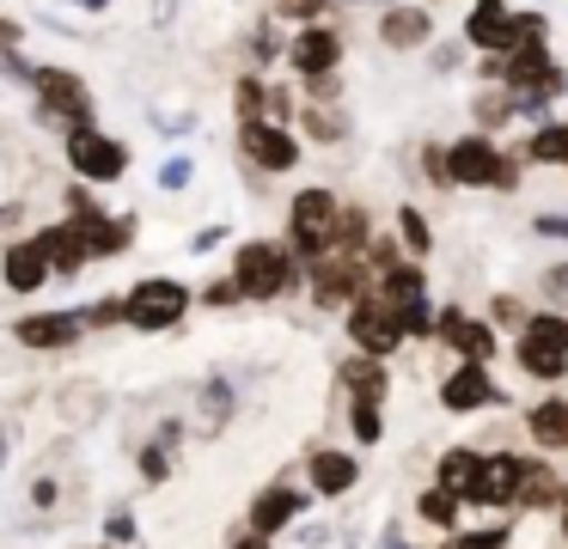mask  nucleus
Masks as SVG:
<instances>
[{
    "label": "nucleus",
    "mask_w": 568,
    "mask_h": 549,
    "mask_svg": "<svg viewBox=\"0 0 568 549\" xmlns=\"http://www.w3.org/2000/svg\"><path fill=\"white\" fill-rule=\"evenodd\" d=\"M0 275H7V287H13V293H38L43 281H55L50 275V256H43L38 238L7 244V251H0Z\"/></svg>",
    "instance_id": "4468645a"
},
{
    "label": "nucleus",
    "mask_w": 568,
    "mask_h": 549,
    "mask_svg": "<svg viewBox=\"0 0 568 549\" xmlns=\"http://www.w3.org/2000/svg\"><path fill=\"white\" fill-rule=\"evenodd\" d=\"M239 146H245V159L257 171H294L300 165V141L282 129V122H270V116L239 122Z\"/></svg>",
    "instance_id": "0eeeda50"
},
{
    "label": "nucleus",
    "mask_w": 568,
    "mask_h": 549,
    "mask_svg": "<svg viewBox=\"0 0 568 549\" xmlns=\"http://www.w3.org/2000/svg\"><path fill=\"white\" fill-rule=\"evenodd\" d=\"M80 324H87V312H31L13 324L19 348H68V342H80Z\"/></svg>",
    "instance_id": "f8f14e48"
},
{
    "label": "nucleus",
    "mask_w": 568,
    "mask_h": 549,
    "mask_svg": "<svg viewBox=\"0 0 568 549\" xmlns=\"http://www.w3.org/2000/svg\"><path fill=\"white\" fill-rule=\"evenodd\" d=\"M348 342H355L361 354H373V360H385V354L404 342V329L385 312V299H367V293H361V299L348 305Z\"/></svg>",
    "instance_id": "6e6552de"
},
{
    "label": "nucleus",
    "mask_w": 568,
    "mask_h": 549,
    "mask_svg": "<svg viewBox=\"0 0 568 549\" xmlns=\"http://www.w3.org/2000/svg\"><path fill=\"white\" fill-rule=\"evenodd\" d=\"M514 500H519V507H550V500H562V482H556L544 464H526V458H519V470H514Z\"/></svg>",
    "instance_id": "412c9836"
},
{
    "label": "nucleus",
    "mask_w": 568,
    "mask_h": 549,
    "mask_svg": "<svg viewBox=\"0 0 568 549\" xmlns=\"http://www.w3.org/2000/svg\"><path fill=\"white\" fill-rule=\"evenodd\" d=\"M31 238H38V244H43V256H50V275H74V268H87V263H92V251H87V238H80L74 220H55V226L31 232Z\"/></svg>",
    "instance_id": "2eb2a0df"
},
{
    "label": "nucleus",
    "mask_w": 568,
    "mask_h": 549,
    "mask_svg": "<svg viewBox=\"0 0 568 549\" xmlns=\"http://www.w3.org/2000/svg\"><path fill=\"white\" fill-rule=\"evenodd\" d=\"M477 482H483V458H477V451L458 446V451H446V458H440V488H453L458 500L477 495Z\"/></svg>",
    "instance_id": "393cba45"
},
{
    "label": "nucleus",
    "mask_w": 568,
    "mask_h": 549,
    "mask_svg": "<svg viewBox=\"0 0 568 549\" xmlns=\"http://www.w3.org/2000/svg\"><path fill=\"white\" fill-rule=\"evenodd\" d=\"M379 434H385V427H379V403H355V439H361V446H373Z\"/></svg>",
    "instance_id": "7c9ffc66"
},
{
    "label": "nucleus",
    "mask_w": 568,
    "mask_h": 549,
    "mask_svg": "<svg viewBox=\"0 0 568 549\" xmlns=\"http://www.w3.org/2000/svg\"><path fill=\"white\" fill-rule=\"evenodd\" d=\"M233 281H239V293H245V299H275V293L294 287V251H287V244H270V238L239 244Z\"/></svg>",
    "instance_id": "7ed1b4c3"
},
{
    "label": "nucleus",
    "mask_w": 568,
    "mask_h": 549,
    "mask_svg": "<svg viewBox=\"0 0 568 549\" xmlns=\"http://www.w3.org/2000/svg\"><path fill=\"white\" fill-rule=\"evenodd\" d=\"M465 37H470L477 49H514V37H507V7H501V0H483V7L470 12Z\"/></svg>",
    "instance_id": "4be33fe9"
},
{
    "label": "nucleus",
    "mask_w": 568,
    "mask_h": 549,
    "mask_svg": "<svg viewBox=\"0 0 568 549\" xmlns=\"http://www.w3.org/2000/svg\"><path fill=\"white\" fill-rule=\"evenodd\" d=\"M501 543H507V531H470V537H453L440 549H501Z\"/></svg>",
    "instance_id": "2f4dec72"
},
{
    "label": "nucleus",
    "mask_w": 568,
    "mask_h": 549,
    "mask_svg": "<svg viewBox=\"0 0 568 549\" xmlns=\"http://www.w3.org/2000/svg\"><path fill=\"white\" fill-rule=\"evenodd\" d=\"M184 312H190V293H184V281H172V275L135 281V287L123 293V324L129 329H172Z\"/></svg>",
    "instance_id": "20e7f679"
},
{
    "label": "nucleus",
    "mask_w": 568,
    "mask_h": 549,
    "mask_svg": "<svg viewBox=\"0 0 568 549\" xmlns=\"http://www.w3.org/2000/svg\"><path fill=\"white\" fill-rule=\"evenodd\" d=\"M233 549H270V537H263V531H245V537H239Z\"/></svg>",
    "instance_id": "e433bc0d"
},
{
    "label": "nucleus",
    "mask_w": 568,
    "mask_h": 549,
    "mask_svg": "<svg viewBox=\"0 0 568 549\" xmlns=\"http://www.w3.org/2000/svg\"><path fill=\"white\" fill-rule=\"evenodd\" d=\"M446 183H477V190H514V159L489 141V134H465L446 146Z\"/></svg>",
    "instance_id": "f03ea898"
},
{
    "label": "nucleus",
    "mask_w": 568,
    "mask_h": 549,
    "mask_svg": "<svg viewBox=\"0 0 568 549\" xmlns=\"http://www.w3.org/2000/svg\"><path fill=\"white\" fill-rule=\"evenodd\" d=\"M422 519L453 525L458 519V495H453V488H428V495H422Z\"/></svg>",
    "instance_id": "cd10ccee"
},
{
    "label": "nucleus",
    "mask_w": 568,
    "mask_h": 549,
    "mask_svg": "<svg viewBox=\"0 0 568 549\" xmlns=\"http://www.w3.org/2000/svg\"><path fill=\"white\" fill-rule=\"evenodd\" d=\"M404 244L409 251H428V220H422L416 207H404Z\"/></svg>",
    "instance_id": "473e14b6"
},
{
    "label": "nucleus",
    "mask_w": 568,
    "mask_h": 549,
    "mask_svg": "<svg viewBox=\"0 0 568 549\" xmlns=\"http://www.w3.org/2000/svg\"><path fill=\"white\" fill-rule=\"evenodd\" d=\"M68 165L80 171L87 183H116L129 171V153H123V141H111V134H99L92 122H80L74 134H68Z\"/></svg>",
    "instance_id": "39448f33"
},
{
    "label": "nucleus",
    "mask_w": 568,
    "mask_h": 549,
    "mask_svg": "<svg viewBox=\"0 0 568 549\" xmlns=\"http://www.w3.org/2000/svg\"><path fill=\"white\" fill-rule=\"evenodd\" d=\"M526 427H531V439H538L544 451H562V446H568V403H562V397L538 403V409L526 415Z\"/></svg>",
    "instance_id": "5701e85b"
},
{
    "label": "nucleus",
    "mask_w": 568,
    "mask_h": 549,
    "mask_svg": "<svg viewBox=\"0 0 568 549\" xmlns=\"http://www.w3.org/2000/svg\"><path fill=\"white\" fill-rule=\"evenodd\" d=\"M233 104H239V122H251V116H263V104H270V85H263V80H239V92H233Z\"/></svg>",
    "instance_id": "c85d7f7f"
},
{
    "label": "nucleus",
    "mask_w": 568,
    "mask_h": 549,
    "mask_svg": "<svg viewBox=\"0 0 568 549\" xmlns=\"http://www.w3.org/2000/svg\"><path fill=\"white\" fill-rule=\"evenodd\" d=\"M501 73H507V92H562V68H556L550 55H544V43H519V49H507V61H501Z\"/></svg>",
    "instance_id": "9d476101"
},
{
    "label": "nucleus",
    "mask_w": 568,
    "mask_h": 549,
    "mask_svg": "<svg viewBox=\"0 0 568 549\" xmlns=\"http://www.w3.org/2000/svg\"><path fill=\"white\" fill-rule=\"evenodd\" d=\"M361 281H367V268H361V256L348 251H331L312 263V299L331 312V305H355L361 299Z\"/></svg>",
    "instance_id": "1a4fd4ad"
},
{
    "label": "nucleus",
    "mask_w": 568,
    "mask_h": 549,
    "mask_svg": "<svg viewBox=\"0 0 568 549\" xmlns=\"http://www.w3.org/2000/svg\"><path fill=\"white\" fill-rule=\"evenodd\" d=\"M440 336L453 342L465 360H489V348H495V336L477 324V317H465V312H446V317H440Z\"/></svg>",
    "instance_id": "aec40b11"
},
{
    "label": "nucleus",
    "mask_w": 568,
    "mask_h": 549,
    "mask_svg": "<svg viewBox=\"0 0 568 549\" xmlns=\"http://www.w3.org/2000/svg\"><path fill=\"white\" fill-rule=\"evenodd\" d=\"M165 470H172V464H165V451H160V446L141 451V476H148V482H165Z\"/></svg>",
    "instance_id": "72a5a7b5"
},
{
    "label": "nucleus",
    "mask_w": 568,
    "mask_h": 549,
    "mask_svg": "<svg viewBox=\"0 0 568 549\" xmlns=\"http://www.w3.org/2000/svg\"><path fill=\"white\" fill-rule=\"evenodd\" d=\"M336 220H343V207H336L331 190H300L294 207H287V251H300L306 263L331 256L336 251Z\"/></svg>",
    "instance_id": "f257e3e1"
},
{
    "label": "nucleus",
    "mask_w": 568,
    "mask_h": 549,
    "mask_svg": "<svg viewBox=\"0 0 568 549\" xmlns=\"http://www.w3.org/2000/svg\"><path fill=\"white\" fill-rule=\"evenodd\" d=\"M440 403L446 409H483V403H495V385H489V373H483V360L458 366V373L440 385Z\"/></svg>",
    "instance_id": "f3484780"
},
{
    "label": "nucleus",
    "mask_w": 568,
    "mask_h": 549,
    "mask_svg": "<svg viewBox=\"0 0 568 549\" xmlns=\"http://www.w3.org/2000/svg\"><path fill=\"white\" fill-rule=\"evenodd\" d=\"M562 531H568V500H562Z\"/></svg>",
    "instance_id": "4c0bfd02"
},
{
    "label": "nucleus",
    "mask_w": 568,
    "mask_h": 549,
    "mask_svg": "<svg viewBox=\"0 0 568 549\" xmlns=\"http://www.w3.org/2000/svg\"><path fill=\"white\" fill-rule=\"evenodd\" d=\"M312 488H318V495H348V488H355V458H348V451H312Z\"/></svg>",
    "instance_id": "6ab92c4d"
},
{
    "label": "nucleus",
    "mask_w": 568,
    "mask_h": 549,
    "mask_svg": "<svg viewBox=\"0 0 568 549\" xmlns=\"http://www.w3.org/2000/svg\"><path fill=\"white\" fill-rule=\"evenodd\" d=\"M324 7H331V0H282V12H287V19H318Z\"/></svg>",
    "instance_id": "f704fd0d"
},
{
    "label": "nucleus",
    "mask_w": 568,
    "mask_h": 549,
    "mask_svg": "<svg viewBox=\"0 0 568 549\" xmlns=\"http://www.w3.org/2000/svg\"><path fill=\"white\" fill-rule=\"evenodd\" d=\"M74 226H80V238H87L92 256H123L129 244H135V220H111V214H92V207H80Z\"/></svg>",
    "instance_id": "dca6fc26"
},
{
    "label": "nucleus",
    "mask_w": 568,
    "mask_h": 549,
    "mask_svg": "<svg viewBox=\"0 0 568 549\" xmlns=\"http://www.w3.org/2000/svg\"><path fill=\"white\" fill-rule=\"evenodd\" d=\"M300 512V495L294 488H270V495H257V507H251V531H263V537H275L287 519Z\"/></svg>",
    "instance_id": "b1692460"
},
{
    "label": "nucleus",
    "mask_w": 568,
    "mask_h": 549,
    "mask_svg": "<svg viewBox=\"0 0 568 549\" xmlns=\"http://www.w3.org/2000/svg\"><path fill=\"white\" fill-rule=\"evenodd\" d=\"M287 61H294L306 80H318V73H336V61H343V37H336L331 24H306V31L287 43Z\"/></svg>",
    "instance_id": "9b49d317"
},
{
    "label": "nucleus",
    "mask_w": 568,
    "mask_h": 549,
    "mask_svg": "<svg viewBox=\"0 0 568 549\" xmlns=\"http://www.w3.org/2000/svg\"><path fill=\"white\" fill-rule=\"evenodd\" d=\"M526 159H538V165H568V122H544L526 141Z\"/></svg>",
    "instance_id": "a878e982"
},
{
    "label": "nucleus",
    "mask_w": 568,
    "mask_h": 549,
    "mask_svg": "<svg viewBox=\"0 0 568 549\" xmlns=\"http://www.w3.org/2000/svg\"><path fill=\"white\" fill-rule=\"evenodd\" d=\"M538 232H550V238H568V220H556V214H544V220H538Z\"/></svg>",
    "instance_id": "c9c22d12"
},
{
    "label": "nucleus",
    "mask_w": 568,
    "mask_h": 549,
    "mask_svg": "<svg viewBox=\"0 0 568 549\" xmlns=\"http://www.w3.org/2000/svg\"><path fill=\"white\" fill-rule=\"evenodd\" d=\"M306 129L318 134V141H343V116H336V110H318V104H312V110H306Z\"/></svg>",
    "instance_id": "c756f323"
},
{
    "label": "nucleus",
    "mask_w": 568,
    "mask_h": 549,
    "mask_svg": "<svg viewBox=\"0 0 568 549\" xmlns=\"http://www.w3.org/2000/svg\"><path fill=\"white\" fill-rule=\"evenodd\" d=\"M379 37L392 49H416V43H428L434 37V19H428V7H392L379 19Z\"/></svg>",
    "instance_id": "a211bd4d"
},
{
    "label": "nucleus",
    "mask_w": 568,
    "mask_h": 549,
    "mask_svg": "<svg viewBox=\"0 0 568 549\" xmlns=\"http://www.w3.org/2000/svg\"><path fill=\"white\" fill-rule=\"evenodd\" d=\"M519 366H526L531 378H556L568 373V324L562 317H531L526 329H519Z\"/></svg>",
    "instance_id": "423d86ee"
},
{
    "label": "nucleus",
    "mask_w": 568,
    "mask_h": 549,
    "mask_svg": "<svg viewBox=\"0 0 568 549\" xmlns=\"http://www.w3.org/2000/svg\"><path fill=\"white\" fill-rule=\"evenodd\" d=\"M38 92L43 104L55 110V116H68L80 129V122H92V92L80 85V73H62V68H38Z\"/></svg>",
    "instance_id": "ddd939ff"
},
{
    "label": "nucleus",
    "mask_w": 568,
    "mask_h": 549,
    "mask_svg": "<svg viewBox=\"0 0 568 549\" xmlns=\"http://www.w3.org/2000/svg\"><path fill=\"white\" fill-rule=\"evenodd\" d=\"M343 378H348V397H355V403H379L385 397V366L373 360V354H367V360H355Z\"/></svg>",
    "instance_id": "bb28decb"
}]
</instances>
